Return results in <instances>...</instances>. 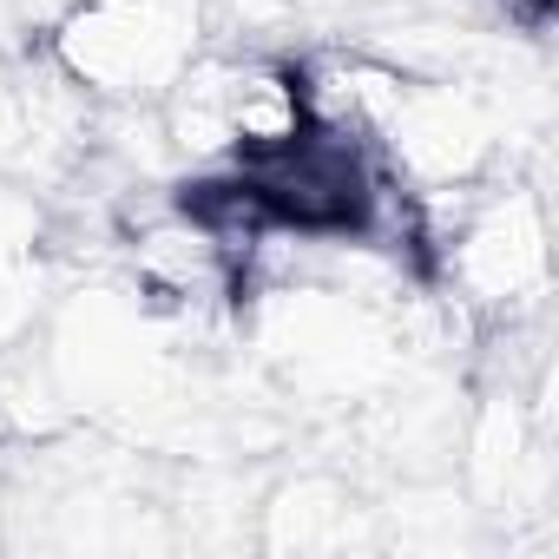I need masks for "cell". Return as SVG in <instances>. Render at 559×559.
Masks as SVG:
<instances>
[{
    "label": "cell",
    "instance_id": "6da1fadb",
    "mask_svg": "<svg viewBox=\"0 0 559 559\" xmlns=\"http://www.w3.org/2000/svg\"><path fill=\"white\" fill-rule=\"evenodd\" d=\"M60 53L99 93H165L191 60V27L171 0H86Z\"/></svg>",
    "mask_w": 559,
    "mask_h": 559
}]
</instances>
